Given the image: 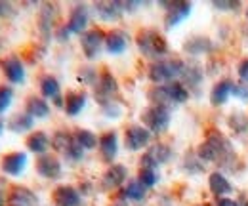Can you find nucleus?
Returning a JSON list of instances; mask_svg holds the SVG:
<instances>
[{"mask_svg":"<svg viewBox=\"0 0 248 206\" xmlns=\"http://www.w3.org/2000/svg\"><path fill=\"white\" fill-rule=\"evenodd\" d=\"M197 155L204 162H216L221 166H227L233 160L235 151H233V145L229 143V140H225L217 130H210L206 134L204 143L197 151Z\"/></svg>","mask_w":248,"mask_h":206,"instance_id":"nucleus-1","label":"nucleus"},{"mask_svg":"<svg viewBox=\"0 0 248 206\" xmlns=\"http://www.w3.org/2000/svg\"><path fill=\"white\" fill-rule=\"evenodd\" d=\"M184 61L182 59H158L149 65V80H153L158 86L176 82V79L182 77L184 71Z\"/></svg>","mask_w":248,"mask_h":206,"instance_id":"nucleus-2","label":"nucleus"},{"mask_svg":"<svg viewBox=\"0 0 248 206\" xmlns=\"http://www.w3.org/2000/svg\"><path fill=\"white\" fill-rule=\"evenodd\" d=\"M136 42H138V48H140V52H141L143 56L155 59V61L162 59L168 54V42H166L164 36H162L160 32H156V31H151V29L141 31V32L138 34Z\"/></svg>","mask_w":248,"mask_h":206,"instance_id":"nucleus-3","label":"nucleus"},{"mask_svg":"<svg viewBox=\"0 0 248 206\" xmlns=\"http://www.w3.org/2000/svg\"><path fill=\"white\" fill-rule=\"evenodd\" d=\"M141 122L151 134H164L170 126V109L160 105H151L141 113Z\"/></svg>","mask_w":248,"mask_h":206,"instance_id":"nucleus-4","label":"nucleus"},{"mask_svg":"<svg viewBox=\"0 0 248 206\" xmlns=\"http://www.w3.org/2000/svg\"><path fill=\"white\" fill-rule=\"evenodd\" d=\"M95 99L105 107L109 103H113V99L117 97L119 94V84H117V79L109 73V71H101L99 73V79L95 82Z\"/></svg>","mask_w":248,"mask_h":206,"instance_id":"nucleus-5","label":"nucleus"},{"mask_svg":"<svg viewBox=\"0 0 248 206\" xmlns=\"http://www.w3.org/2000/svg\"><path fill=\"white\" fill-rule=\"evenodd\" d=\"M170 158H172V147L166 143H155L141 157L140 168H158L160 164H166Z\"/></svg>","mask_w":248,"mask_h":206,"instance_id":"nucleus-6","label":"nucleus"},{"mask_svg":"<svg viewBox=\"0 0 248 206\" xmlns=\"http://www.w3.org/2000/svg\"><path fill=\"white\" fill-rule=\"evenodd\" d=\"M80 46L82 52L88 59L97 58V54L101 52V46H105V34L101 29H90L84 34H80Z\"/></svg>","mask_w":248,"mask_h":206,"instance_id":"nucleus-7","label":"nucleus"},{"mask_svg":"<svg viewBox=\"0 0 248 206\" xmlns=\"http://www.w3.org/2000/svg\"><path fill=\"white\" fill-rule=\"evenodd\" d=\"M166 6V17H164V25L166 29H172L176 25H180L184 19L189 17L191 10H193V4L191 2H164Z\"/></svg>","mask_w":248,"mask_h":206,"instance_id":"nucleus-8","label":"nucleus"},{"mask_svg":"<svg viewBox=\"0 0 248 206\" xmlns=\"http://www.w3.org/2000/svg\"><path fill=\"white\" fill-rule=\"evenodd\" d=\"M88 19H90V12H88V6L84 4H77L73 10H71V16H69V21H67V31L71 34H84L86 32V25H88Z\"/></svg>","mask_w":248,"mask_h":206,"instance_id":"nucleus-9","label":"nucleus"},{"mask_svg":"<svg viewBox=\"0 0 248 206\" xmlns=\"http://www.w3.org/2000/svg\"><path fill=\"white\" fill-rule=\"evenodd\" d=\"M25 166H27V155L25 153H19V151H14V153L2 157V160H0L2 172L14 177L21 176L25 172Z\"/></svg>","mask_w":248,"mask_h":206,"instance_id":"nucleus-10","label":"nucleus"},{"mask_svg":"<svg viewBox=\"0 0 248 206\" xmlns=\"http://www.w3.org/2000/svg\"><path fill=\"white\" fill-rule=\"evenodd\" d=\"M149 142H151V132L145 126L134 124L126 130V147L130 151H141L149 145Z\"/></svg>","mask_w":248,"mask_h":206,"instance_id":"nucleus-11","label":"nucleus"},{"mask_svg":"<svg viewBox=\"0 0 248 206\" xmlns=\"http://www.w3.org/2000/svg\"><path fill=\"white\" fill-rule=\"evenodd\" d=\"M2 71L12 84H23L25 82V67L17 56H8V58L2 59Z\"/></svg>","mask_w":248,"mask_h":206,"instance_id":"nucleus-12","label":"nucleus"},{"mask_svg":"<svg viewBox=\"0 0 248 206\" xmlns=\"http://www.w3.org/2000/svg\"><path fill=\"white\" fill-rule=\"evenodd\" d=\"M36 172L46 179H58L62 176V162L54 155H40L36 160Z\"/></svg>","mask_w":248,"mask_h":206,"instance_id":"nucleus-13","label":"nucleus"},{"mask_svg":"<svg viewBox=\"0 0 248 206\" xmlns=\"http://www.w3.org/2000/svg\"><path fill=\"white\" fill-rule=\"evenodd\" d=\"M128 177V170L123 164H113L111 168H107V172L101 177V189L103 191H113L119 189Z\"/></svg>","mask_w":248,"mask_h":206,"instance_id":"nucleus-14","label":"nucleus"},{"mask_svg":"<svg viewBox=\"0 0 248 206\" xmlns=\"http://www.w3.org/2000/svg\"><path fill=\"white\" fill-rule=\"evenodd\" d=\"M93 12L103 21H117L123 16L124 8H123V2H117V0H101V2H95L93 4Z\"/></svg>","mask_w":248,"mask_h":206,"instance_id":"nucleus-15","label":"nucleus"},{"mask_svg":"<svg viewBox=\"0 0 248 206\" xmlns=\"http://www.w3.org/2000/svg\"><path fill=\"white\" fill-rule=\"evenodd\" d=\"M38 197L27 187H14L6 199V206H36Z\"/></svg>","mask_w":248,"mask_h":206,"instance_id":"nucleus-16","label":"nucleus"},{"mask_svg":"<svg viewBox=\"0 0 248 206\" xmlns=\"http://www.w3.org/2000/svg\"><path fill=\"white\" fill-rule=\"evenodd\" d=\"M54 203H56V206H80L82 205V197L75 187L60 185L54 191Z\"/></svg>","mask_w":248,"mask_h":206,"instance_id":"nucleus-17","label":"nucleus"},{"mask_svg":"<svg viewBox=\"0 0 248 206\" xmlns=\"http://www.w3.org/2000/svg\"><path fill=\"white\" fill-rule=\"evenodd\" d=\"M128 42H130L128 34L121 29H115L111 31L109 34H105V50L109 54H113V56H119V54L126 52Z\"/></svg>","mask_w":248,"mask_h":206,"instance_id":"nucleus-18","label":"nucleus"},{"mask_svg":"<svg viewBox=\"0 0 248 206\" xmlns=\"http://www.w3.org/2000/svg\"><path fill=\"white\" fill-rule=\"evenodd\" d=\"M40 92L44 97H50L58 107H65V99H62V86L56 77H44L40 80Z\"/></svg>","mask_w":248,"mask_h":206,"instance_id":"nucleus-19","label":"nucleus"},{"mask_svg":"<svg viewBox=\"0 0 248 206\" xmlns=\"http://www.w3.org/2000/svg\"><path fill=\"white\" fill-rule=\"evenodd\" d=\"M56 12L58 8L54 4H44L40 8V16H38V27L44 36V40H50L52 29H54V19H56Z\"/></svg>","mask_w":248,"mask_h":206,"instance_id":"nucleus-20","label":"nucleus"},{"mask_svg":"<svg viewBox=\"0 0 248 206\" xmlns=\"http://www.w3.org/2000/svg\"><path fill=\"white\" fill-rule=\"evenodd\" d=\"M99 151H101V158L105 162H113L117 153H119V140H117V132H105L99 138Z\"/></svg>","mask_w":248,"mask_h":206,"instance_id":"nucleus-21","label":"nucleus"},{"mask_svg":"<svg viewBox=\"0 0 248 206\" xmlns=\"http://www.w3.org/2000/svg\"><path fill=\"white\" fill-rule=\"evenodd\" d=\"M145 195H147V187L140 179H130L123 189V201H130V203H141Z\"/></svg>","mask_w":248,"mask_h":206,"instance_id":"nucleus-22","label":"nucleus"},{"mask_svg":"<svg viewBox=\"0 0 248 206\" xmlns=\"http://www.w3.org/2000/svg\"><path fill=\"white\" fill-rule=\"evenodd\" d=\"M86 105V94L84 92H69L65 95V113L69 117H77Z\"/></svg>","mask_w":248,"mask_h":206,"instance_id":"nucleus-23","label":"nucleus"},{"mask_svg":"<svg viewBox=\"0 0 248 206\" xmlns=\"http://www.w3.org/2000/svg\"><path fill=\"white\" fill-rule=\"evenodd\" d=\"M233 82L231 80H219L216 86L212 88L210 92V103L214 105V107H219V105H223L227 99H229V95L233 94Z\"/></svg>","mask_w":248,"mask_h":206,"instance_id":"nucleus-24","label":"nucleus"},{"mask_svg":"<svg viewBox=\"0 0 248 206\" xmlns=\"http://www.w3.org/2000/svg\"><path fill=\"white\" fill-rule=\"evenodd\" d=\"M182 84L184 86H191V88H197L201 82H202V69L199 63H186L184 65V71H182Z\"/></svg>","mask_w":248,"mask_h":206,"instance_id":"nucleus-25","label":"nucleus"},{"mask_svg":"<svg viewBox=\"0 0 248 206\" xmlns=\"http://www.w3.org/2000/svg\"><path fill=\"white\" fill-rule=\"evenodd\" d=\"M208 187H210V191H212L216 197H227V195L233 191L231 181L223 176L221 172L210 174V177H208Z\"/></svg>","mask_w":248,"mask_h":206,"instance_id":"nucleus-26","label":"nucleus"},{"mask_svg":"<svg viewBox=\"0 0 248 206\" xmlns=\"http://www.w3.org/2000/svg\"><path fill=\"white\" fill-rule=\"evenodd\" d=\"M184 50L191 56H201V54H208L212 52V42L206 36H191L187 38L184 44Z\"/></svg>","mask_w":248,"mask_h":206,"instance_id":"nucleus-27","label":"nucleus"},{"mask_svg":"<svg viewBox=\"0 0 248 206\" xmlns=\"http://www.w3.org/2000/svg\"><path fill=\"white\" fill-rule=\"evenodd\" d=\"M25 111L31 115L32 118H46L50 115V107L48 103L40 97V95H31L25 101Z\"/></svg>","mask_w":248,"mask_h":206,"instance_id":"nucleus-28","label":"nucleus"},{"mask_svg":"<svg viewBox=\"0 0 248 206\" xmlns=\"http://www.w3.org/2000/svg\"><path fill=\"white\" fill-rule=\"evenodd\" d=\"M32 126H34V118L27 111L25 113H17V115H14L8 120V128L12 132H16V134H25V132L31 130Z\"/></svg>","mask_w":248,"mask_h":206,"instance_id":"nucleus-29","label":"nucleus"},{"mask_svg":"<svg viewBox=\"0 0 248 206\" xmlns=\"http://www.w3.org/2000/svg\"><path fill=\"white\" fill-rule=\"evenodd\" d=\"M48 147H50V138L44 132H32L31 136L27 138V149L31 153H36L38 157L40 155H46Z\"/></svg>","mask_w":248,"mask_h":206,"instance_id":"nucleus-30","label":"nucleus"},{"mask_svg":"<svg viewBox=\"0 0 248 206\" xmlns=\"http://www.w3.org/2000/svg\"><path fill=\"white\" fill-rule=\"evenodd\" d=\"M164 86H166V94H168V99H170L172 105H182V103H186L187 99H189V90L180 80L164 84Z\"/></svg>","mask_w":248,"mask_h":206,"instance_id":"nucleus-31","label":"nucleus"},{"mask_svg":"<svg viewBox=\"0 0 248 206\" xmlns=\"http://www.w3.org/2000/svg\"><path fill=\"white\" fill-rule=\"evenodd\" d=\"M73 136H75V142H77L80 147L84 149V151L95 149V147H97V143H99L97 136H95L93 132H90V130H77Z\"/></svg>","mask_w":248,"mask_h":206,"instance_id":"nucleus-32","label":"nucleus"},{"mask_svg":"<svg viewBox=\"0 0 248 206\" xmlns=\"http://www.w3.org/2000/svg\"><path fill=\"white\" fill-rule=\"evenodd\" d=\"M73 142H75V136H73V134L60 130V132H56V136H54V140H52V145H54V149H56V151L65 153Z\"/></svg>","mask_w":248,"mask_h":206,"instance_id":"nucleus-33","label":"nucleus"},{"mask_svg":"<svg viewBox=\"0 0 248 206\" xmlns=\"http://www.w3.org/2000/svg\"><path fill=\"white\" fill-rule=\"evenodd\" d=\"M227 122H229V126L233 128V132H237V134H245V132H248V117L245 115V113H241V111L233 113L231 117L227 118Z\"/></svg>","mask_w":248,"mask_h":206,"instance_id":"nucleus-34","label":"nucleus"},{"mask_svg":"<svg viewBox=\"0 0 248 206\" xmlns=\"http://www.w3.org/2000/svg\"><path fill=\"white\" fill-rule=\"evenodd\" d=\"M138 179H140L147 189L155 187L156 181H158V168H140Z\"/></svg>","mask_w":248,"mask_h":206,"instance_id":"nucleus-35","label":"nucleus"},{"mask_svg":"<svg viewBox=\"0 0 248 206\" xmlns=\"http://www.w3.org/2000/svg\"><path fill=\"white\" fill-rule=\"evenodd\" d=\"M12 101H14V90L10 86H0V115L8 111Z\"/></svg>","mask_w":248,"mask_h":206,"instance_id":"nucleus-36","label":"nucleus"},{"mask_svg":"<svg viewBox=\"0 0 248 206\" xmlns=\"http://www.w3.org/2000/svg\"><path fill=\"white\" fill-rule=\"evenodd\" d=\"M63 155H65V157H67L71 162H78V160H82V158H84V149L80 147L77 142H73V143L69 145V149H67Z\"/></svg>","mask_w":248,"mask_h":206,"instance_id":"nucleus-37","label":"nucleus"},{"mask_svg":"<svg viewBox=\"0 0 248 206\" xmlns=\"http://www.w3.org/2000/svg\"><path fill=\"white\" fill-rule=\"evenodd\" d=\"M78 75H80V77H78V80H80V82H86V84H95V82H97V79H99V73H95L92 67L82 69Z\"/></svg>","mask_w":248,"mask_h":206,"instance_id":"nucleus-38","label":"nucleus"},{"mask_svg":"<svg viewBox=\"0 0 248 206\" xmlns=\"http://www.w3.org/2000/svg\"><path fill=\"white\" fill-rule=\"evenodd\" d=\"M233 95L239 97L241 101L248 103V84H237V86H233Z\"/></svg>","mask_w":248,"mask_h":206,"instance_id":"nucleus-39","label":"nucleus"},{"mask_svg":"<svg viewBox=\"0 0 248 206\" xmlns=\"http://www.w3.org/2000/svg\"><path fill=\"white\" fill-rule=\"evenodd\" d=\"M239 79L243 80V84H248V59L241 61L239 65Z\"/></svg>","mask_w":248,"mask_h":206,"instance_id":"nucleus-40","label":"nucleus"},{"mask_svg":"<svg viewBox=\"0 0 248 206\" xmlns=\"http://www.w3.org/2000/svg\"><path fill=\"white\" fill-rule=\"evenodd\" d=\"M214 6L219 8V10H223V12H227V10H235V8H239L241 4L239 2H214Z\"/></svg>","mask_w":248,"mask_h":206,"instance_id":"nucleus-41","label":"nucleus"},{"mask_svg":"<svg viewBox=\"0 0 248 206\" xmlns=\"http://www.w3.org/2000/svg\"><path fill=\"white\" fill-rule=\"evenodd\" d=\"M216 206H239V205H237V201H233L229 197H217Z\"/></svg>","mask_w":248,"mask_h":206,"instance_id":"nucleus-42","label":"nucleus"},{"mask_svg":"<svg viewBox=\"0 0 248 206\" xmlns=\"http://www.w3.org/2000/svg\"><path fill=\"white\" fill-rule=\"evenodd\" d=\"M12 14V6L8 2H0V17H6Z\"/></svg>","mask_w":248,"mask_h":206,"instance_id":"nucleus-43","label":"nucleus"},{"mask_svg":"<svg viewBox=\"0 0 248 206\" xmlns=\"http://www.w3.org/2000/svg\"><path fill=\"white\" fill-rule=\"evenodd\" d=\"M0 206H6V201H4V197L0 195Z\"/></svg>","mask_w":248,"mask_h":206,"instance_id":"nucleus-44","label":"nucleus"},{"mask_svg":"<svg viewBox=\"0 0 248 206\" xmlns=\"http://www.w3.org/2000/svg\"><path fill=\"white\" fill-rule=\"evenodd\" d=\"M2 130H4V122L0 120V134H2Z\"/></svg>","mask_w":248,"mask_h":206,"instance_id":"nucleus-45","label":"nucleus"},{"mask_svg":"<svg viewBox=\"0 0 248 206\" xmlns=\"http://www.w3.org/2000/svg\"><path fill=\"white\" fill-rule=\"evenodd\" d=\"M199 206H208V205H199Z\"/></svg>","mask_w":248,"mask_h":206,"instance_id":"nucleus-46","label":"nucleus"}]
</instances>
